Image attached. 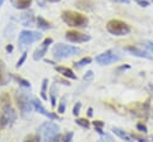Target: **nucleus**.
<instances>
[{"label":"nucleus","mask_w":153,"mask_h":142,"mask_svg":"<svg viewBox=\"0 0 153 142\" xmlns=\"http://www.w3.org/2000/svg\"><path fill=\"white\" fill-rule=\"evenodd\" d=\"M0 105H1V111H0V128H4L6 125H12L17 118L16 111L11 105V99L8 93H2L0 95Z\"/></svg>","instance_id":"f257e3e1"},{"label":"nucleus","mask_w":153,"mask_h":142,"mask_svg":"<svg viewBox=\"0 0 153 142\" xmlns=\"http://www.w3.org/2000/svg\"><path fill=\"white\" fill-rule=\"evenodd\" d=\"M61 19L63 23H66L68 26L72 27H85L88 24V19L86 16H84L80 12L76 11H63L61 13Z\"/></svg>","instance_id":"f03ea898"},{"label":"nucleus","mask_w":153,"mask_h":142,"mask_svg":"<svg viewBox=\"0 0 153 142\" xmlns=\"http://www.w3.org/2000/svg\"><path fill=\"white\" fill-rule=\"evenodd\" d=\"M80 53H81L80 48L69 45V44H63V43H57L51 49V54L56 60H63V58L78 55Z\"/></svg>","instance_id":"7ed1b4c3"},{"label":"nucleus","mask_w":153,"mask_h":142,"mask_svg":"<svg viewBox=\"0 0 153 142\" xmlns=\"http://www.w3.org/2000/svg\"><path fill=\"white\" fill-rule=\"evenodd\" d=\"M106 30L109 33H111L114 36H126L131 31L130 25H128L126 21L120 20V19L109 20L106 23Z\"/></svg>","instance_id":"20e7f679"},{"label":"nucleus","mask_w":153,"mask_h":142,"mask_svg":"<svg viewBox=\"0 0 153 142\" xmlns=\"http://www.w3.org/2000/svg\"><path fill=\"white\" fill-rule=\"evenodd\" d=\"M14 98H16V103H17V105L19 107V111H20L22 116L23 117H27L30 115V112L32 111V109H33L32 107V103L29 99L27 94L24 91L18 89L14 93Z\"/></svg>","instance_id":"39448f33"},{"label":"nucleus","mask_w":153,"mask_h":142,"mask_svg":"<svg viewBox=\"0 0 153 142\" xmlns=\"http://www.w3.org/2000/svg\"><path fill=\"white\" fill-rule=\"evenodd\" d=\"M38 134L43 142H53L55 136L59 134V125L54 122H44L39 126Z\"/></svg>","instance_id":"423d86ee"},{"label":"nucleus","mask_w":153,"mask_h":142,"mask_svg":"<svg viewBox=\"0 0 153 142\" xmlns=\"http://www.w3.org/2000/svg\"><path fill=\"white\" fill-rule=\"evenodd\" d=\"M41 37H42L41 32L32 31V30H23L19 33L18 43L20 47H26V45H30V44L37 42L38 39H41Z\"/></svg>","instance_id":"0eeeda50"},{"label":"nucleus","mask_w":153,"mask_h":142,"mask_svg":"<svg viewBox=\"0 0 153 142\" xmlns=\"http://www.w3.org/2000/svg\"><path fill=\"white\" fill-rule=\"evenodd\" d=\"M121 60V55L116 51V50H106L102 54H99L98 56H96V62L102 64V66H106V64H111L114 62H117Z\"/></svg>","instance_id":"6e6552de"},{"label":"nucleus","mask_w":153,"mask_h":142,"mask_svg":"<svg viewBox=\"0 0 153 142\" xmlns=\"http://www.w3.org/2000/svg\"><path fill=\"white\" fill-rule=\"evenodd\" d=\"M65 37L71 43H85V42H88L91 39V36L90 35L79 32L76 30H69V31H67L66 35H65Z\"/></svg>","instance_id":"1a4fd4ad"},{"label":"nucleus","mask_w":153,"mask_h":142,"mask_svg":"<svg viewBox=\"0 0 153 142\" xmlns=\"http://www.w3.org/2000/svg\"><path fill=\"white\" fill-rule=\"evenodd\" d=\"M53 43V39L51 38H45L42 43H41V45L33 51V55H32V58L35 60V61H38V60H41V58H43V56L47 54V50H48V47L50 45Z\"/></svg>","instance_id":"9d476101"},{"label":"nucleus","mask_w":153,"mask_h":142,"mask_svg":"<svg viewBox=\"0 0 153 142\" xmlns=\"http://www.w3.org/2000/svg\"><path fill=\"white\" fill-rule=\"evenodd\" d=\"M124 50L128 51V53H130L131 55L137 56V57H141V58H147V60H152V58H153L152 55L149 54V51L142 50V49H140V48L136 47V45H128V47L124 48Z\"/></svg>","instance_id":"9b49d317"},{"label":"nucleus","mask_w":153,"mask_h":142,"mask_svg":"<svg viewBox=\"0 0 153 142\" xmlns=\"http://www.w3.org/2000/svg\"><path fill=\"white\" fill-rule=\"evenodd\" d=\"M31 103H32V107H33L38 113H41V115H43V116H45V117H48V118H50V119H56V118H59L57 115L47 111V110L43 107V105L41 104V101H38V100H36V99H32Z\"/></svg>","instance_id":"f8f14e48"},{"label":"nucleus","mask_w":153,"mask_h":142,"mask_svg":"<svg viewBox=\"0 0 153 142\" xmlns=\"http://www.w3.org/2000/svg\"><path fill=\"white\" fill-rule=\"evenodd\" d=\"M75 6H76V8L81 10V11H86V12L93 11V8H94V4L92 0H76Z\"/></svg>","instance_id":"ddd939ff"},{"label":"nucleus","mask_w":153,"mask_h":142,"mask_svg":"<svg viewBox=\"0 0 153 142\" xmlns=\"http://www.w3.org/2000/svg\"><path fill=\"white\" fill-rule=\"evenodd\" d=\"M112 132H114L116 136H118L120 138L124 140L126 142H135V138H134L133 135L126 132L124 130H122V129H120V128H112Z\"/></svg>","instance_id":"4468645a"},{"label":"nucleus","mask_w":153,"mask_h":142,"mask_svg":"<svg viewBox=\"0 0 153 142\" xmlns=\"http://www.w3.org/2000/svg\"><path fill=\"white\" fill-rule=\"evenodd\" d=\"M55 70L60 74H62L65 78H68V79H73L75 80L76 79V75L73 73V70L71 68H67V67H63V66H57L55 67Z\"/></svg>","instance_id":"2eb2a0df"},{"label":"nucleus","mask_w":153,"mask_h":142,"mask_svg":"<svg viewBox=\"0 0 153 142\" xmlns=\"http://www.w3.org/2000/svg\"><path fill=\"white\" fill-rule=\"evenodd\" d=\"M11 4L17 10H27L31 6L32 0H11Z\"/></svg>","instance_id":"dca6fc26"},{"label":"nucleus","mask_w":153,"mask_h":142,"mask_svg":"<svg viewBox=\"0 0 153 142\" xmlns=\"http://www.w3.org/2000/svg\"><path fill=\"white\" fill-rule=\"evenodd\" d=\"M73 141V132L72 131H67L63 134H57L54 138L53 142H72Z\"/></svg>","instance_id":"f3484780"},{"label":"nucleus","mask_w":153,"mask_h":142,"mask_svg":"<svg viewBox=\"0 0 153 142\" xmlns=\"http://www.w3.org/2000/svg\"><path fill=\"white\" fill-rule=\"evenodd\" d=\"M36 26L38 29H41V30H49V29L53 27V25L48 20H45L43 17H41V16H38L36 18Z\"/></svg>","instance_id":"a211bd4d"},{"label":"nucleus","mask_w":153,"mask_h":142,"mask_svg":"<svg viewBox=\"0 0 153 142\" xmlns=\"http://www.w3.org/2000/svg\"><path fill=\"white\" fill-rule=\"evenodd\" d=\"M8 75L6 73V67H5V63L0 60V86H4L8 82Z\"/></svg>","instance_id":"6ab92c4d"},{"label":"nucleus","mask_w":153,"mask_h":142,"mask_svg":"<svg viewBox=\"0 0 153 142\" xmlns=\"http://www.w3.org/2000/svg\"><path fill=\"white\" fill-rule=\"evenodd\" d=\"M33 13L30 11V12H26L22 16V23L24 26H32L33 25Z\"/></svg>","instance_id":"aec40b11"},{"label":"nucleus","mask_w":153,"mask_h":142,"mask_svg":"<svg viewBox=\"0 0 153 142\" xmlns=\"http://www.w3.org/2000/svg\"><path fill=\"white\" fill-rule=\"evenodd\" d=\"M91 62H92V58H91V57H84V58H81L80 61L75 62V63H74V67H75L76 69H80V68H82L84 66L90 64Z\"/></svg>","instance_id":"412c9836"},{"label":"nucleus","mask_w":153,"mask_h":142,"mask_svg":"<svg viewBox=\"0 0 153 142\" xmlns=\"http://www.w3.org/2000/svg\"><path fill=\"white\" fill-rule=\"evenodd\" d=\"M47 86H48V79H43V81H42V88H41V97H42V99H44V100L48 99Z\"/></svg>","instance_id":"4be33fe9"},{"label":"nucleus","mask_w":153,"mask_h":142,"mask_svg":"<svg viewBox=\"0 0 153 142\" xmlns=\"http://www.w3.org/2000/svg\"><path fill=\"white\" fill-rule=\"evenodd\" d=\"M97 142H115V140H114V137L110 135V134H100V137L98 138V141Z\"/></svg>","instance_id":"5701e85b"},{"label":"nucleus","mask_w":153,"mask_h":142,"mask_svg":"<svg viewBox=\"0 0 153 142\" xmlns=\"http://www.w3.org/2000/svg\"><path fill=\"white\" fill-rule=\"evenodd\" d=\"M24 142H41V136L39 134H35V135H29L25 137Z\"/></svg>","instance_id":"b1692460"},{"label":"nucleus","mask_w":153,"mask_h":142,"mask_svg":"<svg viewBox=\"0 0 153 142\" xmlns=\"http://www.w3.org/2000/svg\"><path fill=\"white\" fill-rule=\"evenodd\" d=\"M75 123H76L78 125L85 128V129H88V128H90V122H88L86 118H76V119H75Z\"/></svg>","instance_id":"393cba45"},{"label":"nucleus","mask_w":153,"mask_h":142,"mask_svg":"<svg viewBox=\"0 0 153 142\" xmlns=\"http://www.w3.org/2000/svg\"><path fill=\"white\" fill-rule=\"evenodd\" d=\"M93 125H94V129H96L99 134H103L104 122H102V121H93Z\"/></svg>","instance_id":"a878e982"},{"label":"nucleus","mask_w":153,"mask_h":142,"mask_svg":"<svg viewBox=\"0 0 153 142\" xmlns=\"http://www.w3.org/2000/svg\"><path fill=\"white\" fill-rule=\"evenodd\" d=\"M65 110H66V97H62L61 101H60V105L57 106V112L59 113H63Z\"/></svg>","instance_id":"bb28decb"},{"label":"nucleus","mask_w":153,"mask_h":142,"mask_svg":"<svg viewBox=\"0 0 153 142\" xmlns=\"http://www.w3.org/2000/svg\"><path fill=\"white\" fill-rule=\"evenodd\" d=\"M55 85H53L51 86V88H50V101H51V106L53 107H55V105H56V99H55Z\"/></svg>","instance_id":"cd10ccee"},{"label":"nucleus","mask_w":153,"mask_h":142,"mask_svg":"<svg viewBox=\"0 0 153 142\" xmlns=\"http://www.w3.org/2000/svg\"><path fill=\"white\" fill-rule=\"evenodd\" d=\"M26 55H27V53H26V51H24V53L22 54L20 58L18 60V62H17V64H16V67H17V68H19V67L25 62V60H26Z\"/></svg>","instance_id":"c85d7f7f"},{"label":"nucleus","mask_w":153,"mask_h":142,"mask_svg":"<svg viewBox=\"0 0 153 142\" xmlns=\"http://www.w3.org/2000/svg\"><path fill=\"white\" fill-rule=\"evenodd\" d=\"M13 78H14V79H16V80L22 85V86H24V87H29V88H30V86H31V85H30V82H29V81H26V80H24V79H22V78H18V76H13Z\"/></svg>","instance_id":"c756f323"},{"label":"nucleus","mask_w":153,"mask_h":142,"mask_svg":"<svg viewBox=\"0 0 153 142\" xmlns=\"http://www.w3.org/2000/svg\"><path fill=\"white\" fill-rule=\"evenodd\" d=\"M80 107H81V103L78 101V103L74 105V107H73V115H74V116H78V115H79V112H80Z\"/></svg>","instance_id":"7c9ffc66"},{"label":"nucleus","mask_w":153,"mask_h":142,"mask_svg":"<svg viewBox=\"0 0 153 142\" xmlns=\"http://www.w3.org/2000/svg\"><path fill=\"white\" fill-rule=\"evenodd\" d=\"M92 79H93V72L92 70L86 72V74L84 75V81H91Z\"/></svg>","instance_id":"2f4dec72"},{"label":"nucleus","mask_w":153,"mask_h":142,"mask_svg":"<svg viewBox=\"0 0 153 142\" xmlns=\"http://www.w3.org/2000/svg\"><path fill=\"white\" fill-rule=\"evenodd\" d=\"M143 45L147 48V50H148L149 53H153V42H151V41H145V42H143Z\"/></svg>","instance_id":"473e14b6"},{"label":"nucleus","mask_w":153,"mask_h":142,"mask_svg":"<svg viewBox=\"0 0 153 142\" xmlns=\"http://www.w3.org/2000/svg\"><path fill=\"white\" fill-rule=\"evenodd\" d=\"M137 5H140V6H142V7H147L148 5H149V1L148 0H134Z\"/></svg>","instance_id":"72a5a7b5"},{"label":"nucleus","mask_w":153,"mask_h":142,"mask_svg":"<svg viewBox=\"0 0 153 142\" xmlns=\"http://www.w3.org/2000/svg\"><path fill=\"white\" fill-rule=\"evenodd\" d=\"M136 128H137V130H140V131H142V132H147V128H146V125H145L143 123H137Z\"/></svg>","instance_id":"f704fd0d"},{"label":"nucleus","mask_w":153,"mask_h":142,"mask_svg":"<svg viewBox=\"0 0 153 142\" xmlns=\"http://www.w3.org/2000/svg\"><path fill=\"white\" fill-rule=\"evenodd\" d=\"M112 2H117V4H128L129 0H111Z\"/></svg>","instance_id":"c9c22d12"},{"label":"nucleus","mask_w":153,"mask_h":142,"mask_svg":"<svg viewBox=\"0 0 153 142\" xmlns=\"http://www.w3.org/2000/svg\"><path fill=\"white\" fill-rule=\"evenodd\" d=\"M6 50H7V51H12V50H13V47H12V45H7V47H6Z\"/></svg>","instance_id":"e433bc0d"},{"label":"nucleus","mask_w":153,"mask_h":142,"mask_svg":"<svg viewBox=\"0 0 153 142\" xmlns=\"http://www.w3.org/2000/svg\"><path fill=\"white\" fill-rule=\"evenodd\" d=\"M128 68H129V66H121L118 68V70H121V69H128Z\"/></svg>","instance_id":"4c0bfd02"},{"label":"nucleus","mask_w":153,"mask_h":142,"mask_svg":"<svg viewBox=\"0 0 153 142\" xmlns=\"http://www.w3.org/2000/svg\"><path fill=\"white\" fill-rule=\"evenodd\" d=\"M92 116V107H88V117Z\"/></svg>","instance_id":"58836bf2"},{"label":"nucleus","mask_w":153,"mask_h":142,"mask_svg":"<svg viewBox=\"0 0 153 142\" xmlns=\"http://www.w3.org/2000/svg\"><path fill=\"white\" fill-rule=\"evenodd\" d=\"M44 1H48V2H59L61 0H44Z\"/></svg>","instance_id":"ea45409f"},{"label":"nucleus","mask_w":153,"mask_h":142,"mask_svg":"<svg viewBox=\"0 0 153 142\" xmlns=\"http://www.w3.org/2000/svg\"><path fill=\"white\" fill-rule=\"evenodd\" d=\"M149 88H151V89L153 91V85H149Z\"/></svg>","instance_id":"a19ab883"},{"label":"nucleus","mask_w":153,"mask_h":142,"mask_svg":"<svg viewBox=\"0 0 153 142\" xmlns=\"http://www.w3.org/2000/svg\"><path fill=\"white\" fill-rule=\"evenodd\" d=\"M2 4H4V0H0V6H1Z\"/></svg>","instance_id":"79ce46f5"},{"label":"nucleus","mask_w":153,"mask_h":142,"mask_svg":"<svg viewBox=\"0 0 153 142\" xmlns=\"http://www.w3.org/2000/svg\"><path fill=\"white\" fill-rule=\"evenodd\" d=\"M151 1H153V0H151Z\"/></svg>","instance_id":"37998d69"}]
</instances>
